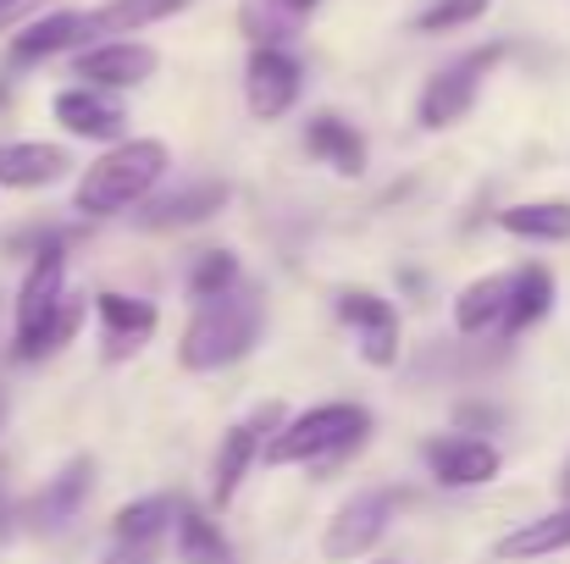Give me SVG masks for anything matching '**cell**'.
<instances>
[{"label":"cell","mask_w":570,"mask_h":564,"mask_svg":"<svg viewBox=\"0 0 570 564\" xmlns=\"http://www.w3.org/2000/svg\"><path fill=\"white\" fill-rule=\"evenodd\" d=\"M89 305L78 294H67V238L33 244L28 277L17 288V338L11 355L17 360H50L61 344L78 338Z\"/></svg>","instance_id":"cell-1"},{"label":"cell","mask_w":570,"mask_h":564,"mask_svg":"<svg viewBox=\"0 0 570 564\" xmlns=\"http://www.w3.org/2000/svg\"><path fill=\"white\" fill-rule=\"evenodd\" d=\"M261 327H266V305L244 283L216 299H199L184 338H178V366L184 372H227L261 344Z\"/></svg>","instance_id":"cell-2"},{"label":"cell","mask_w":570,"mask_h":564,"mask_svg":"<svg viewBox=\"0 0 570 564\" xmlns=\"http://www.w3.org/2000/svg\"><path fill=\"white\" fill-rule=\"evenodd\" d=\"M173 150L161 139H117V150H106L72 188V210L78 216H117L139 199H150V188L161 184Z\"/></svg>","instance_id":"cell-3"},{"label":"cell","mask_w":570,"mask_h":564,"mask_svg":"<svg viewBox=\"0 0 570 564\" xmlns=\"http://www.w3.org/2000/svg\"><path fill=\"white\" fill-rule=\"evenodd\" d=\"M366 432H372V415L361 404H316V409L283 420L261 454H266V465H316V459L350 454L355 443H366Z\"/></svg>","instance_id":"cell-4"},{"label":"cell","mask_w":570,"mask_h":564,"mask_svg":"<svg viewBox=\"0 0 570 564\" xmlns=\"http://www.w3.org/2000/svg\"><path fill=\"white\" fill-rule=\"evenodd\" d=\"M499 61H504V44H482V50L454 56L449 67H438V72L426 78L421 100H415V122H421V128H454V122L476 106V95H482V83H488V72H493Z\"/></svg>","instance_id":"cell-5"},{"label":"cell","mask_w":570,"mask_h":564,"mask_svg":"<svg viewBox=\"0 0 570 564\" xmlns=\"http://www.w3.org/2000/svg\"><path fill=\"white\" fill-rule=\"evenodd\" d=\"M305 89V67L299 56H288L283 44H255L249 50V67H244V100L261 122H277L283 111H294Z\"/></svg>","instance_id":"cell-6"},{"label":"cell","mask_w":570,"mask_h":564,"mask_svg":"<svg viewBox=\"0 0 570 564\" xmlns=\"http://www.w3.org/2000/svg\"><path fill=\"white\" fill-rule=\"evenodd\" d=\"M393 493H355L338 515H333V526L322 532V554L333 564H350L361 560V554H372L382 537H387V526H393Z\"/></svg>","instance_id":"cell-7"},{"label":"cell","mask_w":570,"mask_h":564,"mask_svg":"<svg viewBox=\"0 0 570 564\" xmlns=\"http://www.w3.org/2000/svg\"><path fill=\"white\" fill-rule=\"evenodd\" d=\"M333 310H338V321L355 333L366 366H393V360H399V310H393L387 299L366 294V288H338V294H333Z\"/></svg>","instance_id":"cell-8"},{"label":"cell","mask_w":570,"mask_h":564,"mask_svg":"<svg viewBox=\"0 0 570 564\" xmlns=\"http://www.w3.org/2000/svg\"><path fill=\"white\" fill-rule=\"evenodd\" d=\"M277 426H283V404H261L249 420L227 426L222 454H216V487H210V498H216V504H233V493L244 487L249 465L261 459V448H266V437H272Z\"/></svg>","instance_id":"cell-9"},{"label":"cell","mask_w":570,"mask_h":564,"mask_svg":"<svg viewBox=\"0 0 570 564\" xmlns=\"http://www.w3.org/2000/svg\"><path fill=\"white\" fill-rule=\"evenodd\" d=\"M156 67H161V56H156L150 44H139V39H106V44L78 50V61H72V72H78L89 89H134V83H145Z\"/></svg>","instance_id":"cell-10"},{"label":"cell","mask_w":570,"mask_h":564,"mask_svg":"<svg viewBox=\"0 0 570 564\" xmlns=\"http://www.w3.org/2000/svg\"><path fill=\"white\" fill-rule=\"evenodd\" d=\"M426 465H432L438 487H482L499 476V448L471 432H449V437L426 443Z\"/></svg>","instance_id":"cell-11"},{"label":"cell","mask_w":570,"mask_h":564,"mask_svg":"<svg viewBox=\"0 0 570 564\" xmlns=\"http://www.w3.org/2000/svg\"><path fill=\"white\" fill-rule=\"evenodd\" d=\"M50 111H56V122L72 133V139H95V145H117L122 139V106L117 100H106V89H89V83H78V89H61L56 100H50Z\"/></svg>","instance_id":"cell-12"},{"label":"cell","mask_w":570,"mask_h":564,"mask_svg":"<svg viewBox=\"0 0 570 564\" xmlns=\"http://www.w3.org/2000/svg\"><path fill=\"white\" fill-rule=\"evenodd\" d=\"M95 39V22L89 11H50V17H33L17 39H11V61H50V56H72L78 44Z\"/></svg>","instance_id":"cell-13"},{"label":"cell","mask_w":570,"mask_h":564,"mask_svg":"<svg viewBox=\"0 0 570 564\" xmlns=\"http://www.w3.org/2000/svg\"><path fill=\"white\" fill-rule=\"evenodd\" d=\"M89 487H95V459H72L61 476H50V487H45L39 498H28L22 521H28L33 532H61V526L83 509Z\"/></svg>","instance_id":"cell-14"},{"label":"cell","mask_w":570,"mask_h":564,"mask_svg":"<svg viewBox=\"0 0 570 564\" xmlns=\"http://www.w3.org/2000/svg\"><path fill=\"white\" fill-rule=\"evenodd\" d=\"M227 205V184L210 178V184H189V188H173V194H156L145 210H139V227L150 232H173V227H194L205 216H216Z\"/></svg>","instance_id":"cell-15"},{"label":"cell","mask_w":570,"mask_h":564,"mask_svg":"<svg viewBox=\"0 0 570 564\" xmlns=\"http://www.w3.org/2000/svg\"><path fill=\"white\" fill-rule=\"evenodd\" d=\"M95 316H100V333H106V360L134 355L156 333V305L150 299H134V294H100L95 299Z\"/></svg>","instance_id":"cell-16"},{"label":"cell","mask_w":570,"mask_h":564,"mask_svg":"<svg viewBox=\"0 0 570 564\" xmlns=\"http://www.w3.org/2000/svg\"><path fill=\"white\" fill-rule=\"evenodd\" d=\"M67 172H72V156L61 145H39V139L0 145V188H50Z\"/></svg>","instance_id":"cell-17"},{"label":"cell","mask_w":570,"mask_h":564,"mask_svg":"<svg viewBox=\"0 0 570 564\" xmlns=\"http://www.w3.org/2000/svg\"><path fill=\"white\" fill-rule=\"evenodd\" d=\"M305 150H311L322 167H333L338 178H361V172H366V139H361L344 117H316V122L305 128Z\"/></svg>","instance_id":"cell-18"},{"label":"cell","mask_w":570,"mask_h":564,"mask_svg":"<svg viewBox=\"0 0 570 564\" xmlns=\"http://www.w3.org/2000/svg\"><path fill=\"white\" fill-rule=\"evenodd\" d=\"M566 548H570V504H560L554 515L521 521L515 532H504L493 543L499 560H549V554H566Z\"/></svg>","instance_id":"cell-19"},{"label":"cell","mask_w":570,"mask_h":564,"mask_svg":"<svg viewBox=\"0 0 570 564\" xmlns=\"http://www.w3.org/2000/svg\"><path fill=\"white\" fill-rule=\"evenodd\" d=\"M510 288H515V271H493V277H476L471 288H460L454 299V327L460 333H488L504 321V305H510Z\"/></svg>","instance_id":"cell-20"},{"label":"cell","mask_w":570,"mask_h":564,"mask_svg":"<svg viewBox=\"0 0 570 564\" xmlns=\"http://www.w3.org/2000/svg\"><path fill=\"white\" fill-rule=\"evenodd\" d=\"M499 227L532 244H570V199H532L499 210Z\"/></svg>","instance_id":"cell-21"},{"label":"cell","mask_w":570,"mask_h":564,"mask_svg":"<svg viewBox=\"0 0 570 564\" xmlns=\"http://www.w3.org/2000/svg\"><path fill=\"white\" fill-rule=\"evenodd\" d=\"M549 305H554V277L543 271V266H527V271H515V288H510V305H504V321H499V333H527L532 321H543L549 316Z\"/></svg>","instance_id":"cell-22"},{"label":"cell","mask_w":570,"mask_h":564,"mask_svg":"<svg viewBox=\"0 0 570 564\" xmlns=\"http://www.w3.org/2000/svg\"><path fill=\"white\" fill-rule=\"evenodd\" d=\"M184 6H189V0H106V6L89 11V22H95V39H100V33H106V39H122V33L150 28V22L184 11Z\"/></svg>","instance_id":"cell-23"},{"label":"cell","mask_w":570,"mask_h":564,"mask_svg":"<svg viewBox=\"0 0 570 564\" xmlns=\"http://www.w3.org/2000/svg\"><path fill=\"white\" fill-rule=\"evenodd\" d=\"M178 554H184V564H238L233 543L222 537V526L210 515H199V509L178 515Z\"/></svg>","instance_id":"cell-24"},{"label":"cell","mask_w":570,"mask_h":564,"mask_svg":"<svg viewBox=\"0 0 570 564\" xmlns=\"http://www.w3.org/2000/svg\"><path fill=\"white\" fill-rule=\"evenodd\" d=\"M173 515H178L173 498H139V504H128L111 521V543H167Z\"/></svg>","instance_id":"cell-25"},{"label":"cell","mask_w":570,"mask_h":564,"mask_svg":"<svg viewBox=\"0 0 570 564\" xmlns=\"http://www.w3.org/2000/svg\"><path fill=\"white\" fill-rule=\"evenodd\" d=\"M244 277H238V260L227 255V249H210V255H199L189 271V299H216V294H227V288H238Z\"/></svg>","instance_id":"cell-26"},{"label":"cell","mask_w":570,"mask_h":564,"mask_svg":"<svg viewBox=\"0 0 570 564\" xmlns=\"http://www.w3.org/2000/svg\"><path fill=\"white\" fill-rule=\"evenodd\" d=\"M488 11V0H432V6H421L415 11V33H449V28H465V22H476Z\"/></svg>","instance_id":"cell-27"},{"label":"cell","mask_w":570,"mask_h":564,"mask_svg":"<svg viewBox=\"0 0 570 564\" xmlns=\"http://www.w3.org/2000/svg\"><path fill=\"white\" fill-rule=\"evenodd\" d=\"M156 554H161V543H111L106 564H156Z\"/></svg>","instance_id":"cell-28"},{"label":"cell","mask_w":570,"mask_h":564,"mask_svg":"<svg viewBox=\"0 0 570 564\" xmlns=\"http://www.w3.org/2000/svg\"><path fill=\"white\" fill-rule=\"evenodd\" d=\"M45 0H0V28H11V22H22L28 11H39Z\"/></svg>","instance_id":"cell-29"},{"label":"cell","mask_w":570,"mask_h":564,"mask_svg":"<svg viewBox=\"0 0 570 564\" xmlns=\"http://www.w3.org/2000/svg\"><path fill=\"white\" fill-rule=\"evenodd\" d=\"M272 6H277V11L288 17V22H299L305 11H316V0H272Z\"/></svg>","instance_id":"cell-30"},{"label":"cell","mask_w":570,"mask_h":564,"mask_svg":"<svg viewBox=\"0 0 570 564\" xmlns=\"http://www.w3.org/2000/svg\"><path fill=\"white\" fill-rule=\"evenodd\" d=\"M560 498L570 504V459H566V471H560Z\"/></svg>","instance_id":"cell-31"},{"label":"cell","mask_w":570,"mask_h":564,"mask_svg":"<svg viewBox=\"0 0 570 564\" xmlns=\"http://www.w3.org/2000/svg\"><path fill=\"white\" fill-rule=\"evenodd\" d=\"M0 420H6V393H0Z\"/></svg>","instance_id":"cell-32"}]
</instances>
